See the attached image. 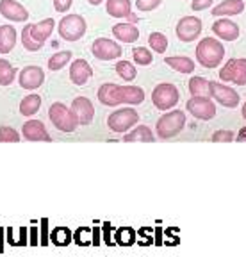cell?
Here are the masks:
<instances>
[{
    "mask_svg": "<svg viewBox=\"0 0 246 257\" xmlns=\"http://www.w3.org/2000/svg\"><path fill=\"white\" fill-rule=\"evenodd\" d=\"M225 57V47L216 38H203L196 45V61L205 68H216Z\"/></svg>",
    "mask_w": 246,
    "mask_h": 257,
    "instance_id": "6da1fadb",
    "label": "cell"
},
{
    "mask_svg": "<svg viewBox=\"0 0 246 257\" xmlns=\"http://www.w3.org/2000/svg\"><path fill=\"white\" fill-rule=\"evenodd\" d=\"M86 29H88V24H86L84 16L77 15V13L63 16V18L59 20V25H57L59 36L66 41L81 40V38L86 34Z\"/></svg>",
    "mask_w": 246,
    "mask_h": 257,
    "instance_id": "7a4b0ae2",
    "label": "cell"
},
{
    "mask_svg": "<svg viewBox=\"0 0 246 257\" xmlns=\"http://www.w3.org/2000/svg\"><path fill=\"white\" fill-rule=\"evenodd\" d=\"M186 125V114L180 109H173V111L166 112L157 120L155 125V131H157L159 138H173L180 133L182 128Z\"/></svg>",
    "mask_w": 246,
    "mask_h": 257,
    "instance_id": "3957f363",
    "label": "cell"
},
{
    "mask_svg": "<svg viewBox=\"0 0 246 257\" xmlns=\"http://www.w3.org/2000/svg\"><path fill=\"white\" fill-rule=\"evenodd\" d=\"M49 118L54 123V127L59 128L61 133H73L79 125L77 118L73 116V112L70 111V107H66L61 102H54L49 109Z\"/></svg>",
    "mask_w": 246,
    "mask_h": 257,
    "instance_id": "277c9868",
    "label": "cell"
},
{
    "mask_svg": "<svg viewBox=\"0 0 246 257\" xmlns=\"http://www.w3.org/2000/svg\"><path fill=\"white\" fill-rule=\"evenodd\" d=\"M139 121V114L134 107H123V109H116L113 114H109L107 118V127L113 131V133L123 134L127 133L130 127Z\"/></svg>",
    "mask_w": 246,
    "mask_h": 257,
    "instance_id": "5b68a950",
    "label": "cell"
},
{
    "mask_svg": "<svg viewBox=\"0 0 246 257\" xmlns=\"http://www.w3.org/2000/svg\"><path fill=\"white\" fill-rule=\"evenodd\" d=\"M178 98H180V93H178L177 86L170 84V82H161V84L155 86L152 91L153 105L157 109H161V111L175 107Z\"/></svg>",
    "mask_w": 246,
    "mask_h": 257,
    "instance_id": "8992f818",
    "label": "cell"
},
{
    "mask_svg": "<svg viewBox=\"0 0 246 257\" xmlns=\"http://www.w3.org/2000/svg\"><path fill=\"white\" fill-rule=\"evenodd\" d=\"M223 82H234L237 86H246V59H228L219 72Z\"/></svg>",
    "mask_w": 246,
    "mask_h": 257,
    "instance_id": "52a82bcc",
    "label": "cell"
},
{
    "mask_svg": "<svg viewBox=\"0 0 246 257\" xmlns=\"http://www.w3.org/2000/svg\"><path fill=\"white\" fill-rule=\"evenodd\" d=\"M209 91L210 98L218 100L225 107H237L239 104V93L230 86H225L221 82H216V80H209Z\"/></svg>",
    "mask_w": 246,
    "mask_h": 257,
    "instance_id": "ba28073f",
    "label": "cell"
},
{
    "mask_svg": "<svg viewBox=\"0 0 246 257\" xmlns=\"http://www.w3.org/2000/svg\"><path fill=\"white\" fill-rule=\"evenodd\" d=\"M91 52L97 59L100 61H113L121 57V45L116 41L109 40V38H97L91 45Z\"/></svg>",
    "mask_w": 246,
    "mask_h": 257,
    "instance_id": "9c48e42d",
    "label": "cell"
},
{
    "mask_svg": "<svg viewBox=\"0 0 246 257\" xmlns=\"http://www.w3.org/2000/svg\"><path fill=\"white\" fill-rule=\"evenodd\" d=\"M186 107L198 120H212L216 116V105L210 100V96H191Z\"/></svg>",
    "mask_w": 246,
    "mask_h": 257,
    "instance_id": "30bf717a",
    "label": "cell"
},
{
    "mask_svg": "<svg viewBox=\"0 0 246 257\" xmlns=\"http://www.w3.org/2000/svg\"><path fill=\"white\" fill-rule=\"evenodd\" d=\"M177 38L184 43H191L194 41L198 36H200V32H202V20L198 18V16H184L180 18L177 24Z\"/></svg>",
    "mask_w": 246,
    "mask_h": 257,
    "instance_id": "8fae6325",
    "label": "cell"
},
{
    "mask_svg": "<svg viewBox=\"0 0 246 257\" xmlns=\"http://www.w3.org/2000/svg\"><path fill=\"white\" fill-rule=\"evenodd\" d=\"M70 111L73 112V116L77 118V121L81 125L91 123L95 118L93 102L89 100V98H86V96H77V98H73L72 105H70Z\"/></svg>",
    "mask_w": 246,
    "mask_h": 257,
    "instance_id": "7c38bea8",
    "label": "cell"
},
{
    "mask_svg": "<svg viewBox=\"0 0 246 257\" xmlns=\"http://www.w3.org/2000/svg\"><path fill=\"white\" fill-rule=\"evenodd\" d=\"M20 86L25 89H36L43 84L45 80V72L40 66H34V64H29L20 72Z\"/></svg>",
    "mask_w": 246,
    "mask_h": 257,
    "instance_id": "4fadbf2b",
    "label": "cell"
},
{
    "mask_svg": "<svg viewBox=\"0 0 246 257\" xmlns=\"http://www.w3.org/2000/svg\"><path fill=\"white\" fill-rule=\"evenodd\" d=\"M22 134L29 141H52V136L45 128V123L41 120H29L22 127Z\"/></svg>",
    "mask_w": 246,
    "mask_h": 257,
    "instance_id": "5bb4252c",
    "label": "cell"
},
{
    "mask_svg": "<svg viewBox=\"0 0 246 257\" xmlns=\"http://www.w3.org/2000/svg\"><path fill=\"white\" fill-rule=\"evenodd\" d=\"M0 15L11 22H25L29 11L17 0H0Z\"/></svg>",
    "mask_w": 246,
    "mask_h": 257,
    "instance_id": "9a60e30c",
    "label": "cell"
},
{
    "mask_svg": "<svg viewBox=\"0 0 246 257\" xmlns=\"http://www.w3.org/2000/svg\"><path fill=\"white\" fill-rule=\"evenodd\" d=\"M116 98H118V104L139 105L145 100V91L139 86H118Z\"/></svg>",
    "mask_w": 246,
    "mask_h": 257,
    "instance_id": "2e32d148",
    "label": "cell"
},
{
    "mask_svg": "<svg viewBox=\"0 0 246 257\" xmlns=\"http://www.w3.org/2000/svg\"><path fill=\"white\" fill-rule=\"evenodd\" d=\"M212 32L223 41H234L239 38V27L235 22L228 20V18H218L212 24Z\"/></svg>",
    "mask_w": 246,
    "mask_h": 257,
    "instance_id": "e0dca14e",
    "label": "cell"
},
{
    "mask_svg": "<svg viewBox=\"0 0 246 257\" xmlns=\"http://www.w3.org/2000/svg\"><path fill=\"white\" fill-rule=\"evenodd\" d=\"M91 75H93V70L86 59H75L70 66V79L77 86H84Z\"/></svg>",
    "mask_w": 246,
    "mask_h": 257,
    "instance_id": "ac0fdd59",
    "label": "cell"
},
{
    "mask_svg": "<svg viewBox=\"0 0 246 257\" xmlns=\"http://www.w3.org/2000/svg\"><path fill=\"white\" fill-rule=\"evenodd\" d=\"M54 29H56V20H54V18H45V20L33 24V27H31V36H33V40L36 41L38 45H43L45 41L50 38Z\"/></svg>",
    "mask_w": 246,
    "mask_h": 257,
    "instance_id": "d6986e66",
    "label": "cell"
},
{
    "mask_svg": "<svg viewBox=\"0 0 246 257\" xmlns=\"http://www.w3.org/2000/svg\"><path fill=\"white\" fill-rule=\"evenodd\" d=\"M113 34L116 40L123 41V43H134L139 38V31L130 22H120V24H116L113 27Z\"/></svg>",
    "mask_w": 246,
    "mask_h": 257,
    "instance_id": "ffe728a7",
    "label": "cell"
},
{
    "mask_svg": "<svg viewBox=\"0 0 246 257\" xmlns=\"http://www.w3.org/2000/svg\"><path fill=\"white\" fill-rule=\"evenodd\" d=\"M244 11L242 0H223L212 8V16H234Z\"/></svg>",
    "mask_w": 246,
    "mask_h": 257,
    "instance_id": "44dd1931",
    "label": "cell"
},
{
    "mask_svg": "<svg viewBox=\"0 0 246 257\" xmlns=\"http://www.w3.org/2000/svg\"><path fill=\"white\" fill-rule=\"evenodd\" d=\"M17 45V29L13 25H0V54H9Z\"/></svg>",
    "mask_w": 246,
    "mask_h": 257,
    "instance_id": "7402d4cb",
    "label": "cell"
},
{
    "mask_svg": "<svg viewBox=\"0 0 246 257\" xmlns=\"http://www.w3.org/2000/svg\"><path fill=\"white\" fill-rule=\"evenodd\" d=\"M105 8H107V13L114 18H129L132 15L130 13V9H132L130 0H107Z\"/></svg>",
    "mask_w": 246,
    "mask_h": 257,
    "instance_id": "603a6c76",
    "label": "cell"
},
{
    "mask_svg": "<svg viewBox=\"0 0 246 257\" xmlns=\"http://www.w3.org/2000/svg\"><path fill=\"white\" fill-rule=\"evenodd\" d=\"M166 64L171 66L175 72L180 73H191L194 72V61L187 56H171V57H164Z\"/></svg>",
    "mask_w": 246,
    "mask_h": 257,
    "instance_id": "cb8c5ba5",
    "label": "cell"
},
{
    "mask_svg": "<svg viewBox=\"0 0 246 257\" xmlns=\"http://www.w3.org/2000/svg\"><path fill=\"white\" fill-rule=\"evenodd\" d=\"M125 141H145V143H153L155 136H153L152 128L148 125H137L136 128H132L130 133H127L123 136Z\"/></svg>",
    "mask_w": 246,
    "mask_h": 257,
    "instance_id": "d4e9b609",
    "label": "cell"
},
{
    "mask_svg": "<svg viewBox=\"0 0 246 257\" xmlns=\"http://www.w3.org/2000/svg\"><path fill=\"white\" fill-rule=\"evenodd\" d=\"M116 88H118V84H113V82H105V84H102L100 89H98V100H100L104 105H111V107L120 105L118 104V98H116Z\"/></svg>",
    "mask_w": 246,
    "mask_h": 257,
    "instance_id": "484cf974",
    "label": "cell"
},
{
    "mask_svg": "<svg viewBox=\"0 0 246 257\" xmlns=\"http://www.w3.org/2000/svg\"><path fill=\"white\" fill-rule=\"evenodd\" d=\"M40 107H41L40 95H27L24 100L20 102V112L24 116H33V114H36Z\"/></svg>",
    "mask_w": 246,
    "mask_h": 257,
    "instance_id": "4316f807",
    "label": "cell"
},
{
    "mask_svg": "<svg viewBox=\"0 0 246 257\" xmlns=\"http://www.w3.org/2000/svg\"><path fill=\"white\" fill-rule=\"evenodd\" d=\"M189 91L193 96H210L209 80L203 77H191L189 79Z\"/></svg>",
    "mask_w": 246,
    "mask_h": 257,
    "instance_id": "83f0119b",
    "label": "cell"
},
{
    "mask_svg": "<svg viewBox=\"0 0 246 257\" xmlns=\"http://www.w3.org/2000/svg\"><path fill=\"white\" fill-rule=\"evenodd\" d=\"M15 75H17V70L9 63L8 59H0V86H9L15 80Z\"/></svg>",
    "mask_w": 246,
    "mask_h": 257,
    "instance_id": "f1b7e54d",
    "label": "cell"
},
{
    "mask_svg": "<svg viewBox=\"0 0 246 257\" xmlns=\"http://www.w3.org/2000/svg\"><path fill=\"white\" fill-rule=\"evenodd\" d=\"M70 59H72V52H70V50L56 52L49 59V68L52 70V72H57V70H61L63 66H66V63H68Z\"/></svg>",
    "mask_w": 246,
    "mask_h": 257,
    "instance_id": "f546056e",
    "label": "cell"
},
{
    "mask_svg": "<svg viewBox=\"0 0 246 257\" xmlns=\"http://www.w3.org/2000/svg\"><path fill=\"white\" fill-rule=\"evenodd\" d=\"M148 45L152 47V50H155L157 54H164L168 48V38L162 32H152L148 36Z\"/></svg>",
    "mask_w": 246,
    "mask_h": 257,
    "instance_id": "4dcf8cb0",
    "label": "cell"
},
{
    "mask_svg": "<svg viewBox=\"0 0 246 257\" xmlns=\"http://www.w3.org/2000/svg\"><path fill=\"white\" fill-rule=\"evenodd\" d=\"M116 72L123 80H134V79H136V75H137L136 66H134L132 63H129V61H118V63H116Z\"/></svg>",
    "mask_w": 246,
    "mask_h": 257,
    "instance_id": "1f68e13d",
    "label": "cell"
},
{
    "mask_svg": "<svg viewBox=\"0 0 246 257\" xmlns=\"http://www.w3.org/2000/svg\"><path fill=\"white\" fill-rule=\"evenodd\" d=\"M132 56H134V61H136L137 64H141V66H148L153 61L152 52L145 47H136L132 50Z\"/></svg>",
    "mask_w": 246,
    "mask_h": 257,
    "instance_id": "d6a6232c",
    "label": "cell"
},
{
    "mask_svg": "<svg viewBox=\"0 0 246 257\" xmlns=\"http://www.w3.org/2000/svg\"><path fill=\"white\" fill-rule=\"evenodd\" d=\"M31 27H33V24H27L24 27V31H22V43H24V47L27 48V50L36 52V50H40L43 45H38L36 41L33 40V36H31Z\"/></svg>",
    "mask_w": 246,
    "mask_h": 257,
    "instance_id": "836d02e7",
    "label": "cell"
},
{
    "mask_svg": "<svg viewBox=\"0 0 246 257\" xmlns=\"http://www.w3.org/2000/svg\"><path fill=\"white\" fill-rule=\"evenodd\" d=\"M6 141H11V143H18L20 141V134L11 127H6L2 125L0 127V143H6Z\"/></svg>",
    "mask_w": 246,
    "mask_h": 257,
    "instance_id": "e575fe53",
    "label": "cell"
},
{
    "mask_svg": "<svg viewBox=\"0 0 246 257\" xmlns=\"http://www.w3.org/2000/svg\"><path fill=\"white\" fill-rule=\"evenodd\" d=\"M162 0H136V8L139 11H152L161 6Z\"/></svg>",
    "mask_w": 246,
    "mask_h": 257,
    "instance_id": "d590c367",
    "label": "cell"
},
{
    "mask_svg": "<svg viewBox=\"0 0 246 257\" xmlns=\"http://www.w3.org/2000/svg\"><path fill=\"white\" fill-rule=\"evenodd\" d=\"M234 140V133L232 131H223V128H219V131H216V133L212 134V141H232Z\"/></svg>",
    "mask_w": 246,
    "mask_h": 257,
    "instance_id": "8d00e7d4",
    "label": "cell"
},
{
    "mask_svg": "<svg viewBox=\"0 0 246 257\" xmlns=\"http://www.w3.org/2000/svg\"><path fill=\"white\" fill-rule=\"evenodd\" d=\"M212 2L214 0H193V2H191V9H193V11H203V9L210 8Z\"/></svg>",
    "mask_w": 246,
    "mask_h": 257,
    "instance_id": "74e56055",
    "label": "cell"
},
{
    "mask_svg": "<svg viewBox=\"0 0 246 257\" xmlns=\"http://www.w3.org/2000/svg\"><path fill=\"white\" fill-rule=\"evenodd\" d=\"M52 237L56 239L57 245H66L68 243V232L65 229H57L56 232L52 234Z\"/></svg>",
    "mask_w": 246,
    "mask_h": 257,
    "instance_id": "f35d334b",
    "label": "cell"
},
{
    "mask_svg": "<svg viewBox=\"0 0 246 257\" xmlns=\"http://www.w3.org/2000/svg\"><path fill=\"white\" fill-rule=\"evenodd\" d=\"M73 0H54V8H56L57 13H66L70 8H72Z\"/></svg>",
    "mask_w": 246,
    "mask_h": 257,
    "instance_id": "ab89813d",
    "label": "cell"
},
{
    "mask_svg": "<svg viewBox=\"0 0 246 257\" xmlns=\"http://www.w3.org/2000/svg\"><path fill=\"white\" fill-rule=\"evenodd\" d=\"M237 140H246V127L242 128L241 133H239V136H237Z\"/></svg>",
    "mask_w": 246,
    "mask_h": 257,
    "instance_id": "60d3db41",
    "label": "cell"
},
{
    "mask_svg": "<svg viewBox=\"0 0 246 257\" xmlns=\"http://www.w3.org/2000/svg\"><path fill=\"white\" fill-rule=\"evenodd\" d=\"M88 2H89L91 6H98V4L102 2V0H88Z\"/></svg>",
    "mask_w": 246,
    "mask_h": 257,
    "instance_id": "b9f144b4",
    "label": "cell"
},
{
    "mask_svg": "<svg viewBox=\"0 0 246 257\" xmlns=\"http://www.w3.org/2000/svg\"><path fill=\"white\" fill-rule=\"evenodd\" d=\"M242 118L246 120V102H244V105H242Z\"/></svg>",
    "mask_w": 246,
    "mask_h": 257,
    "instance_id": "7bdbcfd3",
    "label": "cell"
}]
</instances>
